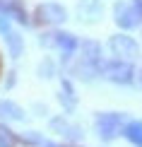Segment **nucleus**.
Segmentation results:
<instances>
[{
    "label": "nucleus",
    "instance_id": "nucleus-1",
    "mask_svg": "<svg viewBox=\"0 0 142 147\" xmlns=\"http://www.w3.org/2000/svg\"><path fill=\"white\" fill-rule=\"evenodd\" d=\"M123 128H125V113L104 111V113H96L94 118V130L101 142H111L118 135H123Z\"/></svg>",
    "mask_w": 142,
    "mask_h": 147
},
{
    "label": "nucleus",
    "instance_id": "nucleus-2",
    "mask_svg": "<svg viewBox=\"0 0 142 147\" xmlns=\"http://www.w3.org/2000/svg\"><path fill=\"white\" fill-rule=\"evenodd\" d=\"M101 77L113 84H133L135 80V68L125 58H113L101 65Z\"/></svg>",
    "mask_w": 142,
    "mask_h": 147
},
{
    "label": "nucleus",
    "instance_id": "nucleus-3",
    "mask_svg": "<svg viewBox=\"0 0 142 147\" xmlns=\"http://www.w3.org/2000/svg\"><path fill=\"white\" fill-rule=\"evenodd\" d=\"M108 48L116 58H125V60H135L140 56V44L128 34H116L108 39Z\"/></svg>",
    "mask_w": 142,
    "mask_h": 147
},
{
    "label": "nucleus",
    "instance_id": "nucleus-4",
    "mask_svg": "<svg viewBox=\"0 0 142 147\" xmlns=\"http://www.w3.org/2000/svg\"><path fill=\"white\" fill-rule=\"evenodd\" d=\"M113 22L118 24L123 32H130V29H135L142 20H140V15H137V10H135L133 3L118 0V3H113Z\"/></svg>",
    "mask_w": 142,
    "mask_h": 147
},
{
    "label": "nucleus",
    "instance_id": "nucleus-5",
    "mask_svg": "<svg viewBox=\"0 0 142 147\" xmlns=\"http://www.w3.org/2000/svg\"><path fill=\"white\" fill-rule=\"evenodd\" d=\"M77 20L79 24H87V27H94L104 20V3L101 0H77Z\"/></svg>",
    "mask_w": 142,
    "mask_h": 147
},
{
    "label": "nucleus",
    "instance_id": "nucleus-6",
    "mask_svg": "<svg viewBox=\"0 0 142 147\" xmlns=\"http://www.w3.org/2000/svg\"><path fill=\"white\" fill-rule=\"evenodd\" d=\"M0 36L5 39V44H7V51L12 58H20L24 53V36L17 32V29H12V24L7 17H0Z\"/></svg>",
    "mask_w": 142,
    "mask_h": 147
},
{
    "label": "nucleus",
    "instance_id": "nucleus-7",
    "mask_svg": "<svg viewBox=\"0 0 142 147\" xmlns=\"http://www.w3.org/2000/svg\"><path fill=\"white\" fill-rule=\"evenodd\" d=\"M34 17H36L41 24L55 27V24H63V22L67 20V12H65L63 5H58V3H41L39 7H36Z\"/></svg>",
    "mask_w": 142,
    "mask_h": 147
},
{
    "label": "nucleus",
    "instance_id": "nucleus-8",
    "mask_svg": "<svg viewBox=\"0 0 142 147\" xmlns=\"http://www.w3.org/2000/svg\"><path fill=\"white\" fill-rule=\"evenodd\" d=\"M51 130L53 133H58V135H63L65 140H70V142H79V140H82V128L79 125H75L72 123V121H67L65 116H55V118H51Z\"/></svg>",
    "mask_w": 142,
    "mask_h": 147
},
{
    "label": "nucleus",
    "instance_id": "nucleus-9",
    "mask_svg": "<svg viewBox=\"0 0 142 147\" xmlns=\"http://www.w3.org/2000/svg\"><path fill=\"white\" fill-rule=\"evenodd\" d=\"M24 118H27V113H24V109L17 101L0 99V121H5V123H22Z\"/></svg>",
    "mask_w": 142,
    "mask_h": 147
},
{
    "label": "nucleus",
    "instance_id": "nucleus-10",
    "mask_svg": "<svg viewBox=\"0 0 142 147\" xmlns=\"http://www.w3.org/2000/svg\"><path fill=\"white\" fill-rule=\"evenodd\" d=\"M79 60H84V63H92L96 65V68H101L104 65V58H101V44L99 41H82L79 44Z\"/></svg>",
    "mask_w": 142,
    "mask_h": 147
},
{
    "label": "nucleus",
    "instance_id": "nucleus-11",
    "mask_svg": "<svg viewBox=\"0 0 142 147\" xmlns=\"http://www.w3.org/2000/svg\"><path fill=\"white\" fill-rule=\"evenodd\" d=\"M58 101H60V106H63L65 113H72L77 109V94H75V87H72V82L67 77H63V82H60Z\"/></svg>",
    "mask_w": 142,
    "mask_h": 147
},
{
    "label": "nucleus",
    "instance_id": "nucleus-12",
    "mask_svg": "<svg viewBox=\"0 0 142 147\" xmlns=\"http://www.w3.org/2000/svg\"><path fill=\"white\" fill-rule=\"evenodd\" d=\"M72 75L77 80H82V82H92L96 75H101V68H96L92 63H84V60H77V65L72 68Z\"/></svg>",
    "mask_w": 142,
    "mask_h": 147
},
{
    "label": "nucleus",
    "instance_id": "nucleus-13",
    "mask_svg": "<svg viewBox=\"0 0 142 147\" xmlns=\"http://www.w3.org/2000/svg\"><path fill=\"white\" fill-rule=\"evenodd\" d=\"M20 142H22V145H27V147H41L46 140L41 138V133H36V130H27V133H22V135H20Z\"/></svg>",
    "mask_w": 142,
    "mask_h": 147
},
{
    "label": "nucleus",
    "instance_id": "nucleus-14",
    "mask_svg": "<svg viewBox=\"0 0 142 147\" xmlns=\"http://www.w3.org/2000/svg\"><path fill=\"white\" fill-rule=\"evenodd\" d=\"M36 75L39 77H44V80H51V77H55V63L51 58H44L39 63V68H36Z\"/></svg>",
    "mask_w": 142,
    "mask_h": 147
},
{
    "label": "nucleus",
    "instance_id": "nucleus-15",
    "mask_svg": "<svg viewBox=\"0 0 142 147\" xmlns=\"http://www.w3.org/2000/svg\"><path fill=\"white\" fill-rule=\"evenodd\" d=\"M17 142H20V135H15L7 125H0V147H15Z\"/></svg>",
    "mask_w": 142,
    "mask_h": 147
},
{
    "label": "nucleus",
    "instance_id": "nucleus-16",
    "mask_svg": "<svg viewBox=\"0 0 142 147\" xmlns=\"http://www.w3.org/2000/svg\"><path fill=\"white\" fill-rule=\"evenodd\" d=\"M39 46L41 48H58V32L51 29V32L39 34Z\"/></svg>",
    "mask_w": 142,
    "mask_h": 147
},
{
    "label": "nucleus",
    "instance_id": "nucleus-17",
    "mask_svg": "<svg viewBox=\"0 0 142 147\" xmlns=\"http://www.w3.org/2000/svg\"><path fill=\"white\" fill-rule=\"evenodd\" d=\"M15 0H0V17H10Z\"/></svg>",
    "mask_w": 142,
    "mask_h": 147
},
{
    "label": "nucleus",
    "instance_id": "nucleus-18",
    "mask_svg": "<svg viewBox=\"0 0 142 147\" xmlns=\"http://www.w3.org/2000/svg\"><path fill=\"white\" fill-rule=\"evenodd\" d=\"M133 5H135V10H137L140 20H142V0H133Z\"/></svg>",
    "mask_w": 142,
    "mask_h": 147
},
{
    "label": "nucleus",
    "instance_id": "nucleus-19",
    "mask_svg": "<svg viewBox=\"0 0 142 147\" xmlns=\"http://www.w3.org/2000/svg\"><path fill=\"white\" fill-rule=\"evenodd\" d=\"M15 84V72H10V77H7V87H12Z\"/></svg>",
    "mask_w": 142,
    "mask_h": 147
},
{
    "label": "nucleus",
    "instance_id": "nucleus-20",
    "mask_svg": "<svg viewBox=\"0 0 142 147\" xmlns=\"http://www.w3.org/2000/svg\"><path fill=\"white\" fill-rule=\"evenodd\" d=\"M41 147H63V145H55V142H44Z\"/></svg>",
    "mask_w": 142,
    "mask_h": 147
},
{
    "label": "nucleus",
    "instance_id": "nucleus-21",
    "mask_svg": "<svg viewBox=\"0 0 142 147\" xmlns=\"http://www.w3.org/2000/svg\"><path fill=\"white\" fill-rule=\"evenodd\" d=\"M140 84H142V70H140Z\"/></svg>",
    "mask_w": 142,
    "mask_h": 147
}]
</instances>
